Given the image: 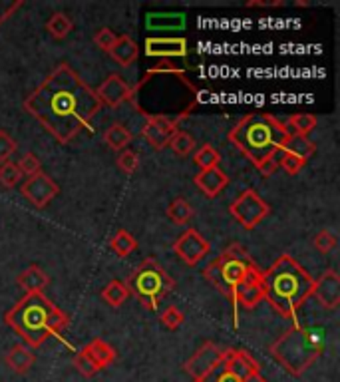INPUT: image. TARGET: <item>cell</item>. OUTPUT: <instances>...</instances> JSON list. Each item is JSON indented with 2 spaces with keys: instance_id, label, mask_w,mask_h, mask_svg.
<instances>
[{
  "instance_id": "cell-1",
  "label": "cell",
  "mask_w": 340,
  "mask_h": 382,
  "mask_svg": "<svg viewBox=\"0 0 340 382\" xmlns=\"http://www.w3.org/2000/svg\"><path fill=\"white\" fill-rule=\"evenodd\" d=\"M28 112L56 142L70 143L92 125L102 110L96 90L90 88L68 64H60L32 94L24 100Z\"/></svg>"
},
{
  "instance_id": "cell-2",
  "label": "cell",
  "mask_w": 340,
  "mask_h": 382,
  "mask_svg": "<svg viewBox=\"0 0 340 382\" xmlns=\"http://www.w3.org/2000/svg\"><path fill=\"white\" fill-rule=\"evenodd\" d=\"M132 104L146 118H167L179 124L197 105V88L181 68L164 60L132 88Z\"/></svg>"
},
{
  "instance_id": "cell-3",
  "label": "cell",
  "mask_w": 340,
  "mask_h": 382,
  "mask_svg": "<svg viewBox=\"0 0 340 382\" xmlns=\"http://www.w3.org/2000/svg\"><path fill=\"white\" fill-rule=\"evenodd\" d=\"M203 275L221 295L229 299L235 309V316L239 306L251 311L265 301L262 271L241 245L225 249L219 257L205 267Z\"/></svg>"
},
{
  "instance_id": "cell-4",
  "label": "cell",
  "mask_w": 340,
  "mask_h": 382,
  "mask_svg": "<svg viewBox=\"0 0 340 382\" xmlns=\"http://www.w3.org/2000/svg\"><path fill=\"white\" fill-rule=\"evenodd\" d=\"M289 135L287 125L275 115L249 114L229 132V142L253 163L261 175L271 177L279 170V158Z\"/></svg>"
},
{
  "instance_id": "cell-5",
  "label": "cell",
  "mask_w": 340,
  "mask_h": 382,
  "mask_svg": "<svg viewBox=\"0 0 340 382\" xmlns=\"http://www.w3.org/2000/svg\"><path fill=\"white\" fill-rule=\"evenodd\" d=\"M265 301L285 319H297V313L312 295L314 279L291 255H281L267 271H262Z\"/></svg>"
},
{
  "instance_id": "cell-6",
  "label": "cell",
  "mask_w": 340,
  "mask_h": 382,
  "mask_svg": "<svg viewBox=\"0 0 340 382\" xmlns=\"http://www.w3.org/2000/svg\"><path fill=\"white\" fill-rule=\"evenodd\" d=\"M4 323L28 346L38 349L50 336H58L68 325V316L44 293H28L4 315Z\"/></svg>"
},
{
  "instance_id": "cell-7",
  "label": "cell",
  "mask_w": 340,
  "mask_h": 382,
  "mask_svg": "<svg viewBox=\"0 0 340 382\" xmlns=\"http://www.w3.org/2000/svg\"><path fill=\"white\" fill-rule=\"evenodd\" d=\"M324 351V339L317 329L294 325L271 346L272 358L292 376H301Z\"/></svg>"
},
{
  "instance_id": "cell-8",
  "label": "cell",
  "mask_w": 340,
  "mask_h": 382,
  "mask_svg": "<svg viewBox=\"0 0 340 382\" xmlns=\"http://www.w3.org/2000/svg\"><path fill=\"white\" fill-rule=\"evenodd\" d=\"M126 286L129 295L137 296V301L144 305V309L156 311L161 299L175 286V281L169 277V273L156 259H144L129 273V277L126 279Z\"/></svg>"
},
{
  "instance_id": "cell-9",
  "label": "cell",
  "mask_w": 340,
  "mask_h": 382,
  "mask_svg": "<svg viewBox=\"0 0 340 382\" xmlns=\"http://www.w3.org/2000/svg\"><path fill=\"white\" fill-rule=\"evenodd\" d=\"M229 213L233 215L235 221L245 227V229H255L269 213L271 207L262 200L255 190H245L237 195V200L229 205Z\"/></svg>"
},
{
  "instance_id": "cell-10",
  "label": "cell",
  "mask_w": 340,
  "mask_h": 382,
  "mask_svg": "<svg viewBox=\"0 0 340 382\" xmlns=\"http://www.w3.org/2000/svg\"><path fill=\"white\" fill-rule=\"evenodd\" d=\"M223 356L225 351H221V349L215 343H211V341H205V343L191 354V358L185 361L184 371L193 378V382L203 381L205 376H209V374L217 371V368L223 364Z\"/></svg>"
},
{
  "instance_id": "cell-11",
  "label": "cell",
  "mask_w": 340,
  "mask_h": 382,
  "mask_svg": "<svg viewBox=\"0 0 340 382\" xmlns=\"http://www.w3.org/2000/svg\"><path fill=\"white\" fill-rule=\"evenodd\" d=\"M209 241L197 229H187L174 243V253L187 267H195L199 261L209 255Z\"/></svg>"
},
{
  "instance_id": "cell-12",
  "label": "cell",
  "mask_w": 340,
  "mask_h": 382,
  "mask_svg": "<svg viewBox=\"0 0 340 382\" xmlns=\"http://www.w3.org/2000/svg\"><path fill=\"white\" fill-rule=\"evenodd\" d=\"M22 195L38 210H44L50 201L60 193L58 183L50 177L48 173L38 172L36 175H30L26 182L22 183Z\"/></svg>"
},
{
  "instance_id": "cell-13",
  "label": "cell",
  "mask_w": 340,
  "mask_h": 382,
  "mask_svg": "<svg viewBox=\"0 0 340 382\" xmlns=\"http://www.w3.org/2000/svg\"><path fill=\"white\" fill-rule=\"evenodd\" d=\"M177 132V122L167 118H146V125L142 128V135L154 150H166L171 138Z\"/></svg>"
},
{
  "instance_id": "cell-14",
  "label": "cell",
  "mask_w": 340,
  "mask_h": 382,
  "mask_svg": "<svg viewBox=\"0 0 340 382\" xmlns=\"http://www.w3.org/2000/svg\"><path fill=\"white\" fill-rule=\"evenodd\" d=\"M96 96L100 98L102 105L106 104L110 108H117V105L126 104L132 100V86L122 76L110 74L102 82V86L96 90Z\"/></svg>"
},
{
  "instance_id": "cell-15",
  "label": "cell",
  "mask_w": 340,
  "mask_h": 382,
  "mask_svg": "<svg viewBox=\"0 0 340 382\" xmlns=\"http://www.w3.org/2000/svg\"><path fill=\"white\" fill-rule=\"evenodd\" d=\"M312 295L319 299L324 309H336L340 305V277L334 269H326L321 277L314 281Z\"/></svg>"
},
{
  "instance_id": "cell-16",
  "label": "cell",
  "mask_w": 340,
  "mask_h": 382,
  "mask_svg": "<svg viewBox=\"0 0 340 382\" xmlns=\"http://www.w3.org/2000/svg\"><path fill=\"white\" fill-rule=\"evenodd\" d=\"M189 52L185 38H147L146 56L149 58H185Z\"/></svg>"
},
{
  "instance_id": "cell-17",
  "label": "cell",
  "mask_w": 340,
  "mask_h": 382,
  "mask_svg": "<svg viewBox=\"0 0 340 382\" xmlns=\"http://www.w3.org/2000/svg\"><path fill=\"white\" fill-rule=\"evenodd\" d=\"M223 368H227L229 373L235 374L241 381H245L247 376H251L255 373H261V368H259V364H257L253 356L245 353V351H237V349L225 351Z\"/></svg>"
},
{
  "instance_id": "cell-18",
  "label": "cell",
  "mask_w": 340,
  "mask_h": 382,
  "mask_svg": "<svg viewBox=\"0 0 340 382\" xmlns=\"http://www.w3.org/2000/svg\"><path fill=\"white\" fill-rule=\"evenodd\" d=\"M193 183L197 190L203 191L207 197H217L221 191L229 185V175L221 170V167H211V170H203L193 177Z\"/></svg>"
},
{
  "instance_id": "cell-19",
  "label": "cell",
  "mask_w": 340,
  "mask_h": 382,
  "mask_svg": "<svg viewBox=\"0 0 340 382\" xmlns=\"http://www.w3.org/2000/svg\"><path fill=\"white\" fill-rule=\"evenodd\" d=\"M4 361H6V364H9L12 373L26 374L30 368L34 366V363H36V356H34V353L30 351L28 346H24V344H14L9 353H6Z\"/></svg>"
},
{
  "instance_id": "cell-20",
  "label": "cell",
  "mask_w": 340,
  "mask_h": 382,
  "mask_svg": "<svg viewBox=\"0 0 340 382\" xmlns=\"http://www.w3.org/2000/svg\"><path fill=\"white\" fill-rule=\"evenodd\" d=\"M16 283H18L20 289L26 291V295H28V293H42V291L48 286L50 277L38 265H30L28 269H24L18 277H16Z\"/></svg>"
},
{
  "instance_id": "cell-21",
  "label": "cell",
  "mask_w": 340,
  "mask_h": 382,
  "mask_svg": "<svg viewBox=\"0 0 340 382\" xmlns=\"http://www.w3.org/2000/svg\"><path fill=\"white\" fill-rule=\"evenodd\" d=\"M84 351L87 353V356L92 358V363L96 364L97 371L102 368H107L110 364L116 361V351L102 339H92L90 343L84 346Z\"/></svg>"
},
{
  "instance_id": "cell-22",
  "label": "cell",
  "mask_w": 340,
  "mask_h": 382,
  "mask_svg": "<svg viewBox=\"0 0 340 382\" xmlns=\"http://www.w3.org/2000/svg\"><path fill=\"white\" fill-rule=\"evenodd\" d=\"M110 56L116 60L119 66H132L139 56V46L136 44V40L129 36H117L116 46L112 48Z\"/></svg>"
},
{
  "instance_id": "cell-23",
  "label": "cell",
  "mask_w": 340,
  "mask_h": 382,
  "mask_svg": "<svg viewBox=\"0 0 340 382\" xmlns=\"http://www.w3.org/2000/svg\"><path fill=\"white\" fill-rule=\"evenodd\" d=\"M282 152L291 153L294 158H299L302 162H309L314 152H317V143L309 140V135H294L291 134L287 138V142L282 145Z\"/></svg>"
},
{
  "instance_id": "cell-24",
  "label": "cell",
  "mask_w": 340,
  "mask_h": 382,
  "mask_svg": "<svg viewBox=\"0 0 340 382\" xmlns=\"http://www.w3.org/2000/svg\"><path fill=\"white\" fill-rule=\"evenodd\" d=\"M132 132L127 130L126 125L122 124H112L106 130V134H104V142L107 143V148L110 150H114V152H119V150H126L129 142H132Z\"/></svg>"
},
{
  "instance_id": "cell-25",
  "label": "cell",
  "mask_w": 340,
  "mask_h": 382,
  "mask_svg": "<svg viewBox=\"0 0 340 382\" xmlns=\"http://www.w3.org/2000/svg\"><path fill=\"white\" fill-rule=\"evenodd\" d=\"M46 30H48L52 38L64 40L74 30V22L64 12H54L48 19V22H46Z\"/></svg>"
},
{
  "instance_id": "cell-26",
  "label": "cell",
  "mask_w": 340,
  "mask_h": 382,
  "mask_svg": "<svg viewBox=\"0 0 340 382\" xmlns=\"http://www.w3.org/2000/svg\"><path fill=\"white\" fill-rule=\"evenodd\" d=\"M110 247L117 257H127L137 249V241L132 233H127L126 229H119L114 237L110 239Z\"/></svg>"
},
{
  "instance_id": "cell-27",
  "label": "cell",
  "mask_w": 340,
  "mask_h": 382,
  "mask_svg": "<svg viewBox=\"0 0 340 382\" xmlns=\"http://www.w3.org/2000/svg\"><path fill=\"white\" fill-rule=\"evenodd\" d=\"M167 217L174 221L175 225H185L193 217V207L185 197H175L167 207Z\"/></svg>"
},
{
  "instance_id": "cell-28",
  "label": "cell",
  "mask_w": 340,
  "mask_h": 382,
  "mask_svg": "<svg viewBox=\"0 0 340 382\" xmlns=\"http://www.w3.org/2000/svg\"><path fill=\"white\" fill-rule=\"evenodd\" d=\"M127 296H129V291L124 281H110L102 291V299L110 306H122L127 301Z\"/></svg>"
},
{
  "instance_id": "cell-29",
  "label": "cell",
  "mask_w": 340,
  "mask_h": 382,
  "mask_svg": "<svg viewBox=\"0 0 340 382\" xmlns=\"http://www.w3.org/2000/svg\"><path fill=\"white\" fill-rule=\"evenodd\" d=\"M285 125H287L289 134L309 135L317 128V118L312 114H294L287 120Z\"/></svg>"
},
{
  "instance_id": "cell-30",
  "label": "cell",
  "mask_w": 340,
  "mask_h": 382,
  "mask_svg": "<svg viewBox=\"0 0 340 382\" xmlns=\"http://www.w3.org/2000/svg\"><path fill=\"white\" fill-rule=\"evenodd\" d=\"M146 24L147 29L154 30L184 29L185 16L184 14H147Z\"/></svg>"
},
{
  "instance_id": "cell-31",
  "label": "cell",
  "mask_w": 340,
  "mask_h": 382,
  "mask_svg": "<svg viewBox=\"0 0 340 382\" xmlns=\"http://www.w3.org/2000/svg\"><path fill=\"white\" fill-rule=\"evenodd\" d=\"M195 165L203 172V170H211V167H219V162H221V153L215 150L213 145L205 143L201 145L197 153L193 155Z\"/></svg>"
},
{
  "instance_id": "cell-32",
  "label": "cell",
  "mask_w": 340,
  "mask_h": 382,
  "mask_svg": "<svg viewBox=\"0 0 340 382\" xmlns=\"http://www.w3.org/2000/svg\"><path fill=\"white\" fill-rule=\"evenodd\" d=\"M169 148L174 150L179 158H185L195 150V138L189 132H184V130H177L175 135L169 142Z\"/></svg>"
},
{
  "instance_id": "cell-33",
  "label": "cell",
  "mask_w": 340,
  "mask_h": 382,
  "mask_svg": "<svg viewBox=\"0 0 340 382\" xmlns=\"http://www.w3.org/2000/svg\"><path fill=\"white\" fill-rule=\"evenodd\" d=\"M20 177H22V173H20V170L16 167V163H0V185H2V187H6V190L14 187V185L20 182Z\"/></svg>"
},
{
  "instance_id": "cell-34",
  "label": "cell",
  "mask_w": 340,
  "mask_h": 382,
  "mask_svg": "<svg viewBox=\"0 0 340 382\" xmlns=\"http://www.w3.org/2000/svg\"><path fill=\"white\" fill-rule=\"evenodd\" d=\"M116 165L127 175H132V173H136L139 170V155L136 152H132V150H122V153L117 155Z\"/></svg>"
},
{
  "instance_id": "cell-35",
  "label": "cell",
  "mask_w": 340,
  "mask_h": 382,
  "mask_svg": "<svg viewBox=\"0 0 340 382\" xmlns=\"http://www.w3.org/2000/svg\"><path fill=\"white\" fill-rule=\"evenodd\" d=\"M185 321V315L177 309V306H167L166 311L161 313V325L166 326V329H169V331H177L179 326L184 325Z\"/></svg>"
},
{
  "instance_id": "cell-36",
  "label": "cell",
  "mask_w": 340,
  "mask_h": 382,
  "mask_svg": "<svg viewBox=\"0 0 340 382\" xmlns=\"http://www.w3.org/2000/svg\"><path fill=\"white\" fill-rule=\"evenodd\" d=\"M336 245H339V239H336V235L329 229H322L321 233L314 237V247H317V251H321L322 255L331 253Z\"/></svg>"
},
{
  "instance_id": "cell-37",
  "label": "cell",
  "mask_w": 340,
  "mask_h": 382,
  "mask_svg": "<svg viewBox=\"0 0 340 382\" xmlns=\"http://www.w3.org/2000/svg\"><path fill=\"white\" fill-rule=\"evenodd\" d=\"M94 42H96V46L100 48V50H104V52H112V48L116 46V42H117V36H116V32L114 30H110V29H100L94 34Z\"/></svg>"
},
{
  "instance_id": "cell-38",
  "label": "cell",
  "mask_w": 340,
  "mask_h": 382,
  "mask_svg": "<svg viewBox=\"0 0 340 382\" xmlns=\"http://www.w3.org/2000/svg\"><path fill=\"white\" fill-rule=\"evenodd\" d=\"M16 167L20 170V173H24V175H36V173L40 172V167H42V163H40V160L34 155L32 152L24 153L22 158L18 160V163H16Z\"/></svg>"
},
{
  "instance_id": "cell-39",
  "label": "cell",
  "mask_w": 340,
  "mask_h": 382,
  "mask_svg": "<svg viewBox=\"0 0 340 382\" xmlns=\"http://www.w3.org/2000/svg\"><path fill=\"white\" fill-rule=\"evenodd\" d=\"M74 366L78 368L80 374H84V376H94L96 373H100L97 371V366L94 363H92V358L87 356V353L82 349L76 356H74Z\"/></svg>"
},
{
  "instance_id": "cell-40",
  "label": "cell",
  "mask_w": 340,
  "mask_h": 382,
  "mask_svg": "<svg viewBox=\"0 0 340 382\" xmlns=\"http://www.w3.org/2000/svg\"><path fill=\"white\" fill-rule=\"evenodd\" d=\"M16 152V142L10 134H6L4 130H0V163L10 162L12 153Z\"/></svg>"
},
{
  "instance_id": "cell-41",
  "label": "cell",
  "mask_w": 340,
  "mask_h": 382,
  "mask_svg": "<svg viewBox=\"0 0 340 382\" xmlns=\"http://www.w3.org/2000/svg\"><path fill=\"white\" fill-rule=\"evenodd\" d=\"M199 382H243L241 378H237L235 374H231L227 368H223V364L217 368V371H213V373L209 374V376H205L203 381Z\"/></svg>"
},
{
  "instance_id": "cell-42",
  "label": "cell",
  "mask_w": 340,
  "mask_h": 382,
  "mask_svg": "<svg viewBox=\"0 0 340 382\" xmlns=\"http://www.w3.org/2000/svg\"><path fill=\"white\" fill-rule=\"evenodd\" d=\"M243 382H267V378H265L261 373H255L251 374V376H247Z\"/></svg>"
}]
</instances>
